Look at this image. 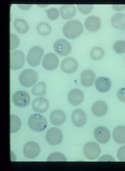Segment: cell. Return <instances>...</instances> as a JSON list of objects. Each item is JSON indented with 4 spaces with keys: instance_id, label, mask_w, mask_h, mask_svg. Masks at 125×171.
I'll return each mask as SVG.
<instances>
[{
    "instance_id": "6da1fadb",
    "label": "cell",
    "mask_w": 125,
    "mask_h": 171,
    "mask_svg": "<svg viewBox=\"0 0 125 171\" xmlns=\"http://www.w3.org/2000/svg\"><path fill=\"white\" fill-rule=\"evenodd\" d=\"M84 28L82 23L78 20H71L67 22L62 28L64 36L70 39H75L83 33Z\"/></svg>"
},
{
    "instance_id": "7a4b0ae2",
    "label": "cell",
    "mask_w": 125,
    "mask_h": 171,
    "mask_svg": "<svg viewBox=\"0 0 125 171\" xmlns=\"http://www.w3.org/2000/svg\"><path fill=\"white\" fill-rule=\"evenodd\" d=\"M28 123L31 130L39 132L45 129L47 125V120L45 117L38 113L31 115L28 118Z\"/></svg>"
},
{
    "instance_id": "3957f363",
    "label": "cell",
    "mask_w": 125,
    "mask_h": 171,
    "mask_svg": "<svg viewBox=\"0 0 125 171\" xmlns=\"http://www.w3.org/2000/svg\"><path fill=\"white\" fill-rule=\"evenodd\" d=\"M38 77V73L36 72L33 69H24L20 73L19 80L23 86L29 87L36 83Z\"/></svg>"
},
{
    "instance_id": "277c9868",
    "label": "cell",
    "mask_w": 125,
    "mask_h": 171,
    "mask_svg": "<svg viewBox=\"0 0 125 171\" xmlns=\"http://www.w3.org/2000/svg\"><path fill=\"white\" fill-rule=\"evenodd\" d=\"M44 52L43 49L39 46H34L28 51L26 58L28 64L32 66H36L39 64Z\"/></svg>"
},
{
    "instance_id": "5b68a950",
    "label": "cell",
    "mask_w": 125,
    "mask_h": 171,
    "mask_svg": "<svg viewBox=\"0 0 125 171\" xmlns=\"http://www.w3.org/2000/svg\"><path fill=\"white\" fill-rule=\"evenodd\" d=\"M45 138L49 144L52 145H56L62 142L63 135L60 129L56 127H52L47 131Z\"/></svg>"
},
{
    "instance_id": "8992f818",
    "label": "cell",
    "mask_w": 125,
    "mask_h": 171,
    "mask_svg": "<svg viewBox=\"0 0 125 171\" xmlns=\"http://www.w3.org/2000/svg\"><path fill=\"white\" fill-rule=\"evenodd\" d=\"M101 149L97 142L90 141L86 143L83 148V153L87 159L93 160L97 159L100 155Z\"/></svg>"
},
{
    "instance_id": "52a82bcc",
    "label": "cell",
    "mask_w": 125,
    "mask_h": 171,
    "mask_svg": "<svg viewBox=\"0 0 125 171\" xmlns=\"http://www.w3.org/2000/svg\"><path fill=\"white\" fill-rule=\"evenodd\" d=\"M25 60V56L22 51L17 50L10 53V67L12 70H17L23 66Z\"/></svg>"
},
{
    "instance_id": "ba28073f",
    "label": "cell",
    "mask_w": 125,
    "mask_h": 171,
    "mask_svg": "<svg viewBox=\"0 0 125 171\" xmlns=\"http://www.w3.org/2000/svg\"><path fill=\"white\" fill-rule=\"evenodd\" d=\"M12 101L14 104L19 107H24L29 104L31 99L29 94L23 90H19L13 95Z\"/></svg>"
},
{
    "instance_id": "9c48e42d",
    "label": "cell",
    "mask_w": 125,
    "mask_h": 171,
    "mask_svg": "<svg viewBox=\"0 0 125 171\" xmlns=\"http://www.w3.org/2000/svg\"><path fill=\"white\" fill-rule=\"evenodd\" d=\"M53 48L57 54L62 56L68 55L72 50L70 44L67 40L63 39L56 40L53 44Z\"/></svg>"
},
{
    "instance_id": "30bf717a",
    "label": "cell",
    "mask_w": 125,
    "mask_h": 171,
    "mask_svg": "<svg viewBox=\"0 0 125 171\" xmlns=\"http://www.w3.org/2000/svg\"><path fill=\"white\" fill-rule=\"evenodd\" d=\"M59 64L58 56L53 53H49L45 54L42 61L43 68L48 70L51 71L55 69Z\"/></svg>"
},
{
    "instance_id": "8fae6325",
    "label": "cell",
    "mask_w": 125,
    "mask_h": 171,
    "mask_svg": "<svg viewBox=\"0 0 125 171\" xmlns=\"http://www.w3.org/2000/svg\"><path fill=\"white\" fill-rule=\"evenodd\" d=\"M40 151L39 145L34 141H28L25 144L23 147V154L29 159L36 158L39 155Z\"/></svg>"
},
{
    "instance_id": "7c38bea8",
    "label": "cell",
    "mask_w": 125,
    "mask_h": 171,
    "mask_svg": "<svg viewBox=\"0 0 125 171\" xmlns=\"http://www.w3.org/2000/svg\"><path fill=\"white\" fill-rule=\"evenodd\" d=\"M60 68L64 72L67 74H72L77 70L78 64L77 61L74 58L67 57L62 61Z\"/></svg>"
},
{
    "instance_id": "4fadbf2b",
    "label": "cell",
    "mask_w": 125,
    "mask_h": 171,
    "mask_svg": "<svg viewBox=\"0 0 125 171\" xmlns=\"http://www.w3.org/2000/svg\"><path fill=\"white\" fill-rule=\"evenodd\" d=\"M94 135L99 142L103 144L107 143L110 138L109 130L106 127L102 126H98L94 129Z\"/></svg>"
},
{
    "instance_id": "5bb4252c",
    "label": "cell",
    "mask_w": 125,
    "mask_h": 171,
    "mask_svg": "<svg viewBox=\"0 0 125 171\" xmlns=\"http://www.w3.org/2000/svg\"><path fill=\"white\" fill-rule=\"evenodd\" d=\"M71 119L72 123L75 126L81 127L84 126L86 123L87 115L83 110L78 108L72 112Z\"/></svg>"
},
{
    "instance_id": "9a60e30c",
    "label": "cell",
    "mask_w": 125,
    "mask_h": 171,
    "mask_svg": "<svg viewBox=\"0 0 125 171\" xmlns=\"http://www.w3.org/2000/svg\"><path fill=\"white\" fill-rule=\"evenodd\" d=\"M49 102L46 98L40 97L34 99L31 103V107L35 111L43 113L46 111L49 107Z\"/></svg>"
},
{
    "instance_id": "2e32d148",
    "label": "cell",
    "mask_w": 125,
    "mask_h": 171,
    "mask_svg": "<svg viewBox=\"0 0 125 171\" xmlns=\"http://www.w3.org/2000/svg\"><path fill=\"white\" fill-rule=\"evenodd\" d=\"M84 98V95L83 92L78 89H72L68 95V102L73 106L80 104L83 102Z\"/></svg>"
},
{
    "instance_id": "e0dca14e",
    "label": "cell",
    "mask_w": 125,
    "mask_h": 171,
    "mask_svg": "<svg viewBox=\"0 0 125 171\" xmlns=\"http://www.w3.org/2000/svg\"><path fill=\"white\" fill-rule=\"evenodd\" d=\"M96 75L94 71L90 69L83 70L80 75L81 83L82 86L89 87L94 84Z\"/></svg>"
},
{
    "instance_id": "ac0fdd59",
    "label": "cell",
    "mask_w": 125,
    "mask_h": 171,
    "mask_svg": "<svg viewBox=\"0 0 125 171\" xmlns=\"http://www.w3.org/2000/svg\"><path fill=\"white\" fill-rule=\"evenodd\" d=\"M49 119L51 123L57 126L63 124L66 119L65 113L61 110H55L50 114Z\"/></svg>"
},
{
    "instance_id": "d6986e66",
    "label": "cell",
    "mask_w": 125,
    "mask_h": 171,
    "mask_svg": "<svg viewBox=\"0 0 125 171\" xmlns=\"http://www.w3.org/2000/svg\"><path fill=\"white\" fill-rule=\"evenodd\" d=\"M84 26L86 29L91 32L98 30L101 26L100 19L97 16L92 15L88 17L84 22Z\"/></svg>"
},
{
    "instance_id": "ffe728a7",
    "label": "cell",
    "mask_w": 125,
    "mask_h": 171,
    "mask_svg": "<svg viewBox=\"0 0 125 171\" xmlns=\"http://www.w3.org/2000/svg\"><path fill=\"white\" fill-rule=\"evenodd\" d=\"M108 107L107 104L102 100L95 102L92 107V111L93 115L96 116L101 117L107 113Z\"/></svg>"
},
{
    "instance_id": "44dd1931",
    "label": "cell",
    "mask_w": 125,
    "mask_h": 171,
    "mask_svg": "<svg viewBox=\"0 0 125 171\" xmlns=\"http://www.w3.org/2000/svg\"><path fill=\"white\" fill-rule=\"evenodd\" d=\"M111 82L108 77H100L95 80V87L97 89L102 93H105L108 91L111 86Z\"/></svg>"
},
{
    "instance_id": "7402d4cb",
    "label": "cell",
    "mask_w": 125,
    "mask_h": 171,
    "mask_svg": "<svg viewBox=\"0 0 125 171\" xmlns=\"http://www.w3.org/2000/svg\"><path fill=\"white\" fill-rule=\"evenodd\" d=\"M61 18L65 20L69 19L74 17L76 13L75 6L72 4H64L60 9Z\"/></svg>"
},
{
    "instance_id": "603a6c76",
    "label": "cell",
    "mask_w": 125,
    "mask_h": 171,
    "mask_svg": "<svg viewBox=\"0 0 125 171\" xmlns=\"http://www.w3.org/2000/svg\"><path fill=\"white\" fill-rule=\"evenodd\" d=\"M111 21L112 26L115 28L120 30L125 29V14L116 13L112 16Z\"/></svg>"
},
{
    "instance_id": "cb8c5ba5",
    "label": "cell",
    "mask_w": 125,
    "mask_h": 171,
    "mask_svg": "<svg viewBox=\"0 0 125 171\" xmlns=\"http://www.w3.org/2000/svg\"><path fill=\"white\" fill-rule=\"evenodd\" d=\"M113 137L114 141L119 144L125 143V126H118L113 130Z\"/></svg>"
},
{
    "instance_id": "d4e9b609",
    "label": "cell",
    "mask_w": 125,
    "mask_h": 171,
    "mask_svg": "<svg viewBox=\"0 0 125 171\" xmlns=\"http://www.w3.org/2000/svg\"><path fill=\"white\" fill-rule=\"evenodd\" d=\"M13 25L16 30L20 34H24L28 29V26L26 21L21 18L15 19L13 21Z\"/></svg>"
},
{
    "instance_id": "484cf974",
    "label": "cell",
    "mask_w": 125,
    "mask_h": 171,
    "mask_svg": "<svg viewBox=\"0 0 125 171\" xmlns=\"http://www.w3.org/2000/svg\"><path fill=\"white\" fill-rule=\"evenodd\" d=\"M46 87L45 83L42 81L37 83L32 88L31 93L36 96H44L46 94Z\"/></svg>"
},
{
    "instance_id": "4316f807",
    "label": "cell",
    "mask_w": 125,
    "mask_h": 171,
    "mask_svg": "<svg viewBox=\"0 0 125 171\" xmlns=\"http://www.w3.org/2000/svg\"><path fill=\"white\" fill-rule=\"evenodd\" d=\"M36 29L38 33L43 36L48 35L51 31V28L49 24L45 22H41L38 23Z\"/></svg>"
},
{
    "instance_id": "83f0119b",
    "label": "cell",
    "mask_w": 125,
    "mask_h": 171,
    "mask_svg": "<svg viewBox=\"0 0 125 171\" xmlns=\"http://www.w3.org/2000/svg\"><path fill=\"white\" fill-rule=\"evenodd\" d=\"M21 125L20 118L14 115H10V132L13 133L18 131Z\"/></svg>"
},
{
    "instance_id": "f1b7e54d",
    "label": "cell",
    "mask_w": 125,
    "mask_h": 171,
    "mask_svg": "<svg viewBox=\"0 0 125 171\" xmlns=\"http://www.w3.org/2000/svg\"><path fill=\"white\" fill-rule=\"evenodd\" d=\"M105 54V51L101 47L97 46L93 48L91 50L90 55L94 60L97 61L101 59Z\"/></svg>"
},
{
    "instance_id": "f546056e",
    "label": "cell",
    "mask_w": 125,
    "mask_h": 171,
    "mask_svg": "<svg viewBox=\"0 0 125 171\" xmlns=\"http://www.w3.org/2000/svg\"><path fill=\"white\" fill-rule=\"evenodd\" d=\"M47 161H66L65 156L62 153L58 152L53 153L48 157Z\"/></svg>"
},
{
    "instance_id": "4dcf8cb0",
    "label": "cell",
    "mask_w": 125,
    "mask_h": 171,
    "mask_svg": "<svg viewBox=\"0 0 125 171\" xmlns=\"http://www.w3.org/2000/svg\"><path fill=\"white\" fill-rule=\"evenodd\" d=\"M113 49L118 54L125 53V41L119 40L115 42L113 45Z\"/></svg>"
},
{
    "instance_id": "1f68e13d",
    "label": "cell",
    "mask_w": 125,
    "mask_h": 171,
    "mask_svg": "<svg viewBox=\"0 0 125 171\" xmlns=\"http://www.w3.org/2000/svg\"><path fill=\"white\" fill-rule=\"evenodd\" d=\"M48 18L52 20L56 19L59 15V10L56 8L52 7L45 10Z\"/></svg>"
},
{
    "instance_id": "d6a6232c",
    "label": "cell",
    "mask_w": 125,
    "mask_h": 171,
    "mask_svg": "<svg viewBox=\"0 0 125 171\" xmlns=\"http://www.w3.org/2000/svg\"><path fill=\"white\" fill-rule=\"evenodd\" d=\"M9 37V49L10 50H12L18 46L19 44V40L16 35L13 33L10 34Z\"/></svg>"
},
{
    "instance_id": "836d02e7",
    "label": "cell",
    "mask_w": 125,
    "mask_h": 171,
    "mask_svg": "<svg viewBox=\"0 0 125 171\" xmlns=\"http://www.w3.org/2000/svg\"><path fill=\"white\" fill-rule=\"evenodd\" d=\"M77 7L80 12L83 14H87L92 11L93 6V5L78 4Z\"/></svg>"
},
{
    "instance_id": "e575fe53",
    "label": "cell",
    "mask_w": 125,
    "mask_h": 171,
    "mask_svg": "<svg viewBox=\"0 0 125 171\" xmlns=\"http://www.w3.org/2000/svg\"><path fill=\"white\" fill-rule=\"evenodd\" d=\"M117 156L120 161L125 162V145L121 146L118 149Z\"/></svg>"
},
{
    "instance_id": "d590c367",
    "label": "cell",
    "mask_w": 125,
    "mask_h": 171,
    "mask_svg": "<svg viewBox=\"0 0 125 171\" xmlns=\"http://www.w3.org/2000/svg\"><path fill=\"white\" fill-rule=\"evenodd\" d=\"M117 96L118 99L123 102H125V87L120 88L117 92Z\"/></svg>"
}]
</instances>
